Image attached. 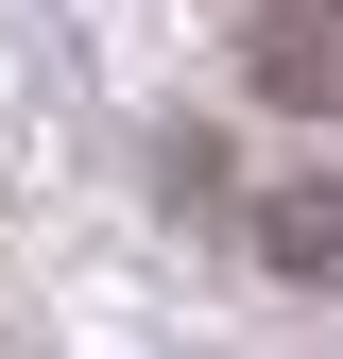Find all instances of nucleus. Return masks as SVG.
Here are the masks:
<instances>
[{
    "instance_id": "nucleus-1",
    "label": "nucleus",
    "mask_w": 343,
    "mask_h": 359,
    "mask_svg": "<svg viewBox=\"0 0 343 359\" xmlns=\"http://www.w3.org/2000/svg\"><path fill=\"white\" fill-rule=\"evenodd\" d=\"M257 240H275V274H343V189H292V205H257Z\"/></svg>"
}]
</instances>
